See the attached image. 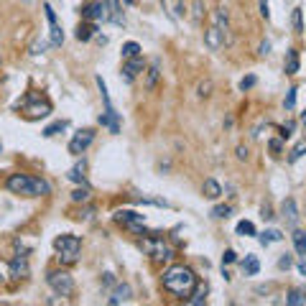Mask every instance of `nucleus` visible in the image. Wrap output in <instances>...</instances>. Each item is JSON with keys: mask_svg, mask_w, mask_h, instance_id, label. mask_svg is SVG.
<instances>
[{"mask_svg": "<svg viewBox=\"0 0 306 306\" xmlns=\"http://www.w3.org/2000/svg\"><path fill=\"white\" fill-rule=\"evenodd\" d=\"M214 26L227 36V31H230V15H227V8H217V13H214Z\"/></svg>", "mask_w": 306, "mask_h": 306, "instance_id": "a211bd4d", "label": "nucleus"}, {"mask_svg": "<svg viewBox=\"0 0 306 306\" xmlns=\"http://www.w3.org/2000/svg\"><path fill=\"white\" fill-rule=\"evenodd\" d=\"M10 276L13 278H26L28 276V260H26V255H15L10 260Z\"/></svg>", "mask_w": 306, "mask_h": 306, "instance_id": "f8f14e48", "label": "nucleus"}, {"mask_svg": "<svg viewBox=\"0 0 306 306\" xmlns=\"http://www.w3.org/2000/svg\"><path fill=\"white\" fill-rule=\"evenodd\" d=\"M54 250L59 253V263L64 266H74L77 260H79V250H82V243H79V237L77 235H59L54 240Z\"/></svg>", "mask_w": 306, "mask_h": 306, "instance_id": "7ed1b4c3", "label": "nucleus"}, {"mask_svg": "<svg viewBox=\"0 0 306 306\" xmlns=\"http://www.w3.org/2000/svg\"><path fill=\"white\" fill-rule=\"evenodd\" d=\"M158 77H161V59H153L151 67H148V77H146V90H153Z\"/></svg>", "mask_w": 306, "mask_h": 306, "instance_id": "2eb2a0df", "label": "nucleus"}, {"mask_svg": "<svg viewBox=\"0 0 306 306\" xmlns=\"http://www.w3.org/2000/svg\"><path fill=\"white\" fill-rule=\"evenodd\" d=\"M230 212H232V207L220 204V207H214V209H212V217H217V220H225V217H230Z\"/></svg>", "mask_w": 306, "mask_h": 306, "instance_id": "72a5a7b5", "label": "nucleus"}, {"mask_svg": "<svg viewBox=\"0 0 306 306\" xmlns=\"http://www.w3.org/2000/svg\"><path fill=\"white\" fill-rule=\"evenodd\" d=\"M87 20H105L107 18V5L105 3H90L84 8V13H82Z\"/></svg>", "mask_w": 306, "mask_h": 306, "instance_id": "ddd939ff", "label": "nucleus"}, {"mask_svg": "<svg viewBox=\"0 0 306 306\" xmlns=\"http://www.w3.org/2000/svg\"><path fill=\"white\" fill-rule=\"evenodd\" d=\"M225 33L217 28V26H212V28H207V33H204V43H207V49H212V51H217V49H222V43H225Z\"/></svg>", "mask_w": 306, "mask_h": 306, "instance_id": "9d476101", "label": "nucleus"}, {"mask_svg": "<svg viewBox=\"0 0 306 306\" xmlns=\"http://www.w3.org/2000/svg\"><path fill=\"white\" fill-rule=\"evenodd\" d=\"M202 10H204L202 0H194V20H202Z\"/></svg>", "mask_w": 306, "mask_h": 306, "instance_id": "a19ab883", "label": "nucleus"}, {"mask_svg": "<svg viewBox=\"0 0 306 306\" xmlns=\"http://www.w3.org/2000/svg\"><path fill=\"white\" fill-rule=\"evenodd\" d=\"M304 153H306V141H301V143H299V146H296V148L291 151V156H289V161H291V163H296V161H299V158L304 156Z\"/></svg>", "mask_w": 306, "mask_h": 306, "instance_id": "2f4dec72", "label": "nucleus"}, {"mask_svg": "<svg viewBox=\"0 0 306 306\" xmlns=\"http://www.w3.org/2000/svg\"><path fill=\"white\" fill-rule=\"evenodd\" d=\"M260 15H263L266 20L271 18V10H268V0H260Z\"/></svg>", "mask_w": 306, "mask_h": 306, "instance_id": "c03bdc74", "label": "nucleus"}, {"mask_svg": "<svg viewBox=\"0 0 306 306\" xmlns=\"http://www.w3.org/2000/svg\"><path fill=\"white\" fill-rule=\"evenodd\" d=\"M130 294H133V291H130L128 283H120V286L113 291V296L107 299V301H110V304H123V301H130Z\"/></svg>", "mask_w": 306, "mask_h": 306, "instance_id": "f3484780", "label": "nucleus"}, {"mask_svg": "<svg viewBox=\"0 0 306 306\" xmlns=\"http://www.w3.org/2000/svg\"><path fill=\"white\" fill-rule=\"evenodd\" d=\"M141 72H146V61L141 59V56H133V59H125V64H123V79L130 84Z\"/></svg>", "mask_w": 306, "mask_h": 306, "instance_id": "1a4fd4ad", "label": "nucleus"}, {"mask_svg": "<svg viewBox=\"0 0 306 306\" xmlns=\"http://www.w3.org/2000/svg\"><path fill=\"white\" fill-rule=\"evenodd\" d=\"M133 56H141V46H138L136 41L123 43V59H133Z\"/></svg>", "mask_w": 306, "mask_h": 306, "instance_id": "b1692460", "label": "nucleus"}, {"mask_svg": "<svg viewBox=\"0 0 306 306\" xmlns=\"http://www.w3.org/2000/svg\"><path fill=\"white\" fill-rule=\"evenodd\" d=\"M84 171H87V166H84V161H82V163H77V166L69 171V179L77 181V184H84Z\"/></svg>", "mask_w": 306, "mask_h": 306, "instance_id": "bb28decb", "label": "nucleus"}, {"mask_svg": "<svg viewBox=\"0 0 306 306\" xmlns=\"http://www.w3.org/2000/svg\"><path fill=\"white\" fill-rule=\"evenodd\" d=\"M296 72H299V51L289 49V54H286V74H296Z\"/></svg>", "mask_w": 306, "mask_h": 306, "instance_id": "412c9836", "label": "nucleus"}, {"mask_svg": "<svg viewBox=\"0 0 306 306\" xmlns=\"http://www.w3.org/2000/svg\"><path fill=\"white\" fill-rule=\"evenodd\" d=\"M23 113H26L28 120H38V118H46V115L51 113V105H49L46 100H36V102H33V97H28V100L23 102Z\"/></svg>", "mask_w": 306, "mask_h": 306, "instance_id": "6e6552de", "label": "nucleus"}, {"mask_svg": "<svg viewBox=\"0 0 306 306\" xmlns=\"http://www.w3.org/2000/svg\"><path fill=\"white\" fill-rule=\"evenodd\" d=\"M92 36H95V26H92V23H82V26L77 28V38H79V41H90Z\"/></svg>", "mask_w": 306, "mask_h": 306, "instance_id": "393cba45", "label": "nucleus"}, {"mask_svg": "<svg viewBox=\"0 0 306 306\" xmlns=\"http://www.w3.org/2000/svg\"><path fill=\"white\" fill-rule=\"evenodd\" d=\"M61 41H64V33L56 23H51V46H61Z\"/></svg>", "mask_w": 306, "mask_h": 306, "instance_id": "473e14b6", "label": "nucleus"}, {"mask_svg": "<svg viewBox=\"0 0 306 306\" xmlns=\"http://www.w3.org/2000/svg\"><path fill=\"white\" fill-rule=\"evenodd\" d=\"M72 202H90V189H74L72 191Z\"/></svg>", "mask_w": 306, "mask_h": 306, "instance_id": "7c9ffc66", "label": "nucleus"}, {"mask_svg": "<svg viewBox=\"0 0 306 306\" xmlns=\"http://www.w3.org/2000/svg\"><path fill=\"white\" fill-rule=\"evenodd\" d=\"M161 283H163L166 291H171L173 296H181V299H184V296H189V294L194 291L196 276H194V271L186 268V266H171L168 271H163Z\"/></svg>", "mask_w": 306, "mask_h": 306, "instance_id": "f257e3e1", "label": "nucleus"}, {"mask_svg": "<svg viewBox=\"0 0 306 306\" xmlns=\"http://www.w3.org/2000/svg\"><path fill=\"white\" fill-rule=\"evenodd\" d=\"M237 158H240V161L248 158V148H245V146H237Z\"/></svg>", "mask_w": 306, "mask_h": 306, "instance_id": "49530a36", "label": "nucleus"}, {"mask_svg": "<svg viewBox=\"0 0 306 306\" xmlns=\"http://www.w3.org/2000/svg\"><path fill=\"white\" fill-rule=\"evenodd\" d=\"M286 304H289V306H306V291H301V289H294V291H289V296H286Z\"/></svg>", "mask_w": 306, "mask_h": 306, "instance_id": "aec40b11", "label": "nucleus"}, {"mask_svg": "<svg viewBox=\"0 0 306 306\" xmlns=\"http://www.w3.org/2000/svg\"><path fill=\"white\" fill-rule=\"evenodd\" d=\"M105 5H107V10H110V15H113L115 23L123 26V18H120V0H105Z\"/></svg>", "mask_w": 306, "mask_h": 306, "instance_id": "5701e85b", "label": "nucleus"}, {"mask_svg": "<svg viewBox=\"0 0 306 306\" xmlns=\"http://www.w3.org/2000/svg\"><path fill=\"white\" fill-rule=\"evenodd\" d=\"M202 194L207 196V199H220V196H222V186L217 184L214 179H207L204 186H202Z\"/></svg>", "mask_w": 306, "mask_h": 306, "instance_id": "dca6fc26", "label": "nucleus"}, {"mask_svg": "<svg viewBox=\"0 0 306 306\" xmlns=\"http://www.w3.org/2000/svg\"><path fill=\"white\" fill-rule=\"evenodd\" d=\"M294 130H296V123H294V120H289L286 125H281V138H283V141L291 138V136H294Z\"/></svg>", "mask_w": 306, "mask_h": 306, "instance_id": "c9c22d12", "label": "nucleus"}, {"mask_svg": "<svg viewBox=\"0 0 306 306\" xmlns=\"http://www.w3.org/2000/svg\"><path fill=\"white\" fill-rule=\"evenodd\" d=\"M115 222H118V225H123V227H128L130 232H136V235L146 232V217H143V214H138V212L118 209V212H115Z\"/></svg>", "mask_w": 306, "mask_h": 306, "instance_id": "39448f33", "label": "nucleus"}, {"mask_svg": "<svg viewBox=\"0 0 306 306\" xmlns=\"http://www.w3.org/2000/svg\"><path fill=\"white\" fill-rule=\"evenodd\" d=\"M46 281H49V286H51L59 296H72V294H74V278H72L67 271H54V273L46 276Z\"/></svg>", "mask_w": 306, "mask_h": 306, "instance_id": "423d86ee", "label": "nucleus"}, {"mask_svg": "<svg viewBox=\"0 0 306 306\" xmlns=\"http://www.w3.org/2000/svg\"><path fill=\"white\" fill-rule=\"evenodd\" d=\"M100 125H105L110 133H120V123H118V113L113 107H107L105 115H100Z\"/></svg>", "mask_w": 306, "mask_h": 306, "instance_id": "4468645a", "label": "nucleus"}, {"mask_svg": "<svg viewBox=\"0 0 306 306\" xmlns=\"http://www.w3.org/2000/svg\"><path fill=\"white\" fill-rule=\"evenodd\" d=\"M301 13H304L301 8H296V10L291 13V26H294V31H296V33H304V20H301Z\"/></svg>", "mask_w": 306, "mask_h": 306, "instance_id": "c85d7f7f", "label": "nucleus"}, {"mask_svg": "<svg viewBox=\"0 0 306 306\" xmlns=\"http://www.w3.org/2000/svg\"><path fill=\"white\" fill-rule=\"evenodd\" d=\"M0 153H3V146H0Z\"/></svg>", "mask_w": 306, "mask_h": 306, "instance_id": "3c124183", "label": "nucleus"}, {"mask_svg": "<svg viewBox=\"0 0 306 306\" xmlns=\"http://www.w3.org/2000/svg\"><path fill=\"white\" fill-rule=\"evenodd\" d=\"M281 141H271V151H273V156H278V153H281Z\"/></svg>", "mask_w": 306, "mask_h": 306, "instance_id": "de8ad7c7", "label": "nucleus"}, {"mask_svg": "<svg viewBox=\"0 0 306 306\" xmlns=\"http://www.w3.org/2000/svg\"><path fill=\"white\" fill-rule=\"evenodd\" d=\"M196 92H199V97H209V95H212V79L199 82V87H196Z\"/></svg>", "mask_w": 306, "mask_h": 306, "instance_id": "e433bc0d", "label": "nucleus"}, {"mask_svg": "<svg viewBox=\"0 0 306 306\" xmlns=\"http://www.w3.org/2000/svg\"><path fill=\"white\" fill-rule=\"evenodd\" d=\"M260 214H263V220H273V209L268 204H263V209H260Z\"/></svg>", "mask_w": 306, "mask_h": 306, "instance_id": "a18cd8bd", "label": "nucleus"}, {"mask_svg": "<svg viewBox=\"0 0 306 306\" xmlns=\"http://www.w3.org/2000/svg\"><path fill=\"white\" fill-rule=\"evenodd\" d=\"M237 235H243V237H253L255 235V225L243 220V222H237Z\"/></svg>", "mask_w": 306, "mask_h": 306, "instance_id": "cd10ccee", "label": "nucleus"}, {"mask_svg": "<svg viewBox=\"0 0 306 306\" xmlns=\"http://www.w3.org/2000/svg\"><path fill=\"white\" fill-rule=\"evenodd\" d=\"M235 260H237V253H235V250H225L222 263H235Z\"/></svg>", "mask_w": 306, "mask_h": 306, "instance_id": "79ce46f5", "label": "nucleus"}, {"mask_svg": "<svg viewBox=\"0 0 306 306\" xmlns=\"http://www.w3.org/2000/svg\"><path fill=\"white\" fill-rule=\"evenodd\" d=\"M92 143H95V130L84 128V130H79V133L69 141V153H72V156H82V153L90 148Z\"/></svg>", "mask_w": 306, "mask_h": 306, "instance_id": "0eeeda50", "label": "nucleus"}, {"mask_svg": "<svg viewBox=\"0 0 306 306\" xmlns=\"http://www.w3.org/2000/svg\"><path fill=\"white\" fill-rule=\"evenodd\" d=\"M255 82H258V79H255L253 74H250V77H245L243 82H240V90H243V92H245V90H250V87H255Z\"/></svg>", "mask_w": 306, "mask_h": 306, "instance_id": "ea45409f", "label": "nucleus"}, {"mask_svg": "<svg viewBox=\"0 0 306 306\" xmlns=\"http://www.w3.org/2000/svg\"><path fill=\"white\" fill-rule=\"evenodd\" d=\"M291 266H294V258H291V255H283V258L278 260V268H281V271H289Z\"/></svg>", "mask_w": 306, "mask_h": 306, "instance_id": "58836bf2", "label": "nucleus"}, {"mask_svg": "<svg viewBox=\"0 0 306 306\" xmlns=\"http://www.w3.org/2000/svg\"><path fill=\"white\" fill-rule=\"evenodd\" d=\"M299 273L306 278V260H301V263H299Z\"/></svg>", "mask_w": 306, "mask_h": 306, "instance_id": "09e8293b", "label": "nucleus"}, {"mask_svg": "<svg viewBox=\"0 0 306 306\" xmlns=\"http://www.w3.org/2000/svg\"><path fill=\"white\" fill-rule=\"evenodd\" d=\"M5 186L18 194V196H43V194H49L51 186L46 181H41V179H33V176H26V173H10Z\"/></svg>", "mask_w": 306, "mask_h": 306, "instance_id": "f03ea898", "label": "nucleus"}, {"mask_svg": "<svg viewBox=\"0 0 306 306\" xmlns=\"http://www.w3.org/2000/svg\"><path fill=\"white\" fill-rule=\"evenodd\" d=\"M204 296H207V286H199V289H196V294L189 299V304H202Z\"/></svg>", "mask_w": 306, "mask_h": 306, "instance_id": "4c0bfd02", "label": "nucleus"}, {"mask_svg": "<svg viewBox=\"0 0 306 306\" xmlns=\"http://www.w3.org/2000/svg\"><path fill=\"white\" fill-rule=\"evenodd\" d=\"M141 250H146V255H151L153 263H168L173 258V248L166 243L163 237H146L141 240Z\"/></svg>", "mask_w": 306, "mask_h": 306, "instance_id": "20e7f679", "label": "nucleus"}, {"mask_svg": "<svg viewBox=\"0 0 306 306\" xmlns=\"http://www.w3.org/2000/svg\"><path fill=\"white\" fill-rule=\"evenodd\" d=\"M64 128H67V123H64V120H59V123H51L46 130H43V136H46V138H54V136L59 133V130H64Z\"/></svg>", "mask_w": 306, "mask_h": 306, "instance_id": "c756f323", "label": "nucleus"}, {"mask_svg": "<svg viewBox=\"0 0 306 306\" xmlns=\"http://www.w3.org/2000/svg\"><path fill=\"white\" fill-rule=\"evenodd\" d=\"M258 54H260V56L271 54V41H263V43H260V46H258Z\"/></svg>", "mask_w": 306, "mask_h": 306, "instance_id": "37998d69", "label": "nucleus"}, {"mask_svg": "<svg viewBox=\"0 0 306 306\" xmlns=\"http://www.w3.org/2000/svg\"><path fill=\"white\" fill-rule=\"evenodd\" d=\"M258 271H260L258 258H255V255H245V260H243V273H245V276H258Z\"/></svg>", "mask_w": 306, "mask_h": 306, "instance_id": "6ab92c4d", "label": "nucleus"}, {"mask_svg": "<svg viewBox=\"0 0 306 306\" xmlns=\"http://www.w3.org/2000/svg\"><path fill=\"white\" fill-rule=\"evenodd\" d=\"M283 107H286V110H294V107H296V87H291V90L286 92V100H283Z\"/></svg>", "mask_w": 306, "mask_h": 306, "instance_id": "f704fd0d", "label": "nucleus"}, {"mask_svg": "<svg viewBox=\"0 0 306 306\" xmlns=\"http://www.w3.org/2000/svg\"><path fill=\"white\" fill-rule=\"evenodd\" d=\"M281 214H283V220H286V225H291V227H296L299 225V209H296V202L294 199H283V204H281Z\"/></svg>", "mask_w": 306, "mask_h": 306, "instance_id": "9b49d317", "label": "nucleus"}, {"mask_svg": "<svg viewBox=\"0 0 306 306\" xmlns=\"http://www.w3.org/2000/svg\"><path fill=\"white\" fill-rule=\"evenodd\" d=\"M301 125H304V128H306V113H304V115H301Z\"/></svg>", "mask_w": 306, "mask_h": 306, "instance_id": "8fccbe9b", "label": "nucleus"}, {"mask_svg": "<svg viewBox=\"0 0 306 306\" xmlns=\"http://www.w3.org/2000/svg\"><path fill=\"white\" fill-rule=\"evenodd\" d=\"M281 237H283V235H281L278 230H268V232H263V235H260L258 240H260V245H271V243H278Z\"/></svg>", "mask_w": 306, "mask_h": 306, "instance_id": "a878e982", "label": "nucleus"}, {"mask_svg": "<svg viewBox=\"0 0 306 306\" xmlns=\"http://www.w3.org/2000/svg\"><path fill=\"white\" fill-rule=\"evenodd\" d=\"M291 237H294V248H296V253L306 258V232H304V230H296Z\"/></svg>", "mask_w": 306, "mask_h": 306, "instance_id": "4be33fe9", "label": "nucleus"}]
</instances>
